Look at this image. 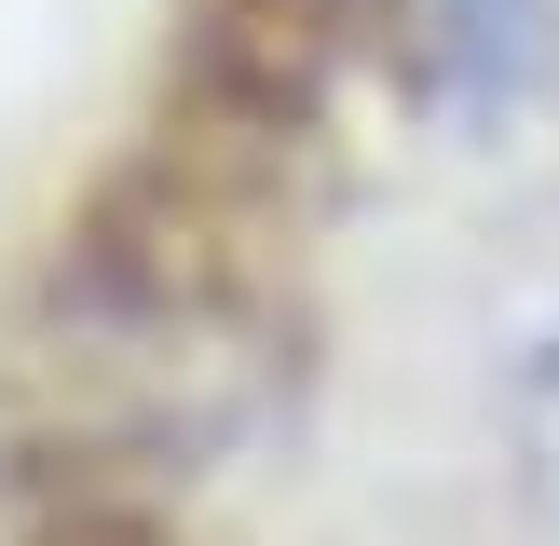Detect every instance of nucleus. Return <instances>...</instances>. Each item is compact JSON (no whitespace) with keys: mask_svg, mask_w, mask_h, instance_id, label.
<instances>
[{"mask_svg":"<svg viewBox=\"0 0 559 546\" xmlns=\"http://www.w3.org/2000/svg\"><path fill=\"white\" fill-rule=\"evenodd\" d=\"M519 437H533V491L559 506V342L533 355V396H519Z\"/></svg>","mask_w":559,"mask_h":546,"instance_id":"1","label":"nucleus"}]
</instances>
